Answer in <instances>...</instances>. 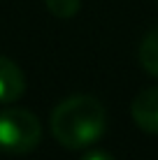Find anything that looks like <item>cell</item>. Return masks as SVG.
<instances>
[{
	"label": "cell",
	"instance_id": "cell-3",
	"mask_svg": "<svg viewBox=\"0 0 158 160\" xmlns=\"http://www.w3.org/2000/svg\"><path fill=\"white\" fill-rule=\"evenodd\" d=\"M130 114L137 128H142L149 135H158V86L144 88L140 95H135Z\"/></svg>",
	"mask_w": 158,
	"mask_h": 160
},
{
	"label": "cell",
	"instance_id": "cell-1",
	"mask_svg": "<svg viewBox=\"0 0 158 160\" xmlns=\"http://www.w3.org/2000/svg\"><path fill=\"white\" fill-rule=\"evenodd\" d=\"M107 130V112L91 95L68 98L51 114V135L65 148H89Z\"/></svg>",
	"mask_w": 158,
	"mask_h": 160
},
{
	"label": "cell",
	"instance_id": "cell-5",
	"mask_svg": "<svg viewBox=\"0 0 158 160\" xmlns=\"http://www.w3.org/2000/svg\"><path fill=\"white\" fill-rule=\"evenodd\" d=\"M140 65L151 77H158V26H154L140 42Z\"/></svg>",
	"mask_w": 158,
	"mask_h": 160
},
{
	"label": "cell",
	"instance_id": "cell-6",
	"mask_svg": "<svg viewBox=\"0 0 158 160\" xmlns=\"http://www.w3.org/2000/svg\"><path fill=\"white\" fill-rule=\"evenodd\" d=\"M81 0H47V9L58 19H70L79 12Z\"/></svg>",
	"mask_w": 158,
	"mask_h": 160
},
{
	"label": "cell",
	"instance_id": "cell-4",
	"mask_svg": "<svg viewBox=\"0 0 158 160\" xmlns=\"http://www.w3.org/2000/svg\"><path fill=\"white\" fill-rule=\"evenodd\" d=\"M23 91H26V77L21 72V68L7 56H0V104L19 100Z\"/></svg>",
	"mask_w": 158,
	"mask_h": 160
},
{
	"label": "cell",
	"instance_id": "cell-2",
	"mask_svg": "<svg viewBox=\"0 0 158 160\" xmlns=\"http://www.w3.org/2000/svg\"><path fill=\"white\" fill-rule=\"evenodd\" d=\"M42 139V128L35 114L26 109H3L0 112V153H23L35 151Z\"/></svg>",
	"mask_w": 158,
	"mask_h": 160
},
{
	"label": "cell",
	"instance_id": "cell-7",
	"mask_svg": "<svg viewBox=\"0 0 158 160\" xmlns=\"http://www.w3.org/2000/svg\"><path fill=\"white\" fill-rule=\"evenodd\" d=\"M79 160H116V158H114L112 153L102 151V148H93V151H86Z\"/></svg>",
	"mask_w": 158,
	"mask_h": 160
}]
</instances>
